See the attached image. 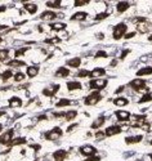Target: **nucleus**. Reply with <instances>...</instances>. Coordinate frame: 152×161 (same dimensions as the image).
Masks as SVG:
<instances>
[{"mask_svg": "<svg viewBox=\"0 0 152 161\" xmlns=\"http://www.w3.org/2000/svg\"><path fill=\"white\" fill-rule=\"evenodd\" d=\"M126 30H128V26L125 23H119L113 27V31H112V36L115 40H120L121 37H124V35L126 34Z\"/></svg>", "mask_w": 152, "mask_h": 161, "instance_id": "f257e3e1", "label": "nucleus"}, {"mask_svg": "<svg viewBox=\"0 0 152 161\" xmlns=\"http://www.w3.org/2000/svg\"><path fill=\"white\" fill-rule=\"evenodd\" d=\"M107 87V80L106 79H95V80H91L89 81V88L94 89V90H102Z\"/></svg>", "mask_w": 152, "mask_h": 161, "instance_id": "f03ea898", "label": "nucleus"}, {"mask_svg": "<svg viewBox=\"0 0 152 161\" xmlns=\"http://www.w3.org/2000/svg\"><path fill=\"white\" fill-rule=\"evenodd\" d=\"M101 99H102L101 93H99V92H94V93L89 94V95L84 99V102H85L86 106H94V104H97V103L99 102Z\"/></svg>", "mask_w": 152, "mask_h": 161, "instance_id": "7ed1b4c3", "label": "nucleus"}, {"mask_svg": "<svg viewBox=\"0 0 152 161\" xmlns=\"http://www.w3.org/2000/svg\"><path fill=\"white\" fill-rule=\"evenodd\" d=\"M129 85H130V88L132 89H134V90L139 92V90H142V89L146 88V81H144V80H142L140 77H138V79L132 80Z\"/></svg>", "mask_w": 152, "mask_h": 161, "instance_id": "20e7f679", "label": "nucleus"}, {"mask_svg": "<svg viewBox=\"0 0 152 161\" xmlns=\"http://www.w3.org/2000/svg\"><path fill=\"white\" fill-rule=\"evenodd\" d=\"M59 137H62V130H61V128H58V126L54 128V129H52L50 132H48L45 135V138L48 141H54V139H57Z\"/></svg>", "mask_w": 152, "mask_h": 161, "instance_id": "39448f33", "label": "nucleus"}, {"mask_svg": "<svg viewBox=\"0 0 152 161\" xmlns=\"http://www.w3.org/2000/svg\"><path fill=\"white\" fill-rule=\"evenodd\" d=\"M13 133H14L13 129H9L8 132L4 133V134L0 137V144H8V143H10V141H12V138H13Z\"/></svg>", "mask_w": 152, "mask_h": 161, "instance_id": "423d86ee", "label": "nucleus"}, {"mask_svg": "<svg viewBox=\"0 0 152 161\" xmlns=\"http://www.w3.org/2000/svg\"><path fill=\"white\" fill-rule=\"evenodd\" d=\"M58 90H59V85L52 84V85H48V88H45L43 90V94L46 95V97H52V95H54Z\"/></svg>", "mask_w": 152, "mask_h": 161, "instance_id": "0eeeda50", "label": "nucleus"}, {"mask_svg": "<svg viewBox=\"0 0 152 161\" xmlns=\"http://www.w3.org/2000/svg\"><path fill=\"white\" fill-rule=\"evenodd\" d=\"M97 152V148L93 146H83L80 147V153L84 156H91Z\"/></svg>", "mask_w": 152, "mask_h": 161, "instance_id": "6e6552de", "label": "nucleus"}, {"mask_svg": "<svg viewBox=\"0 0 152 161\" xmlns=\"http://www.w3.org/2000/svg\"><path fill=\"white\" fill-rule=\"evenodd\" d=\"M121 132V128L120 126H117V125H112V126H108L106 129V134L107 137H112V135H116V134H119V133Z\"/></svg>", "mask_w": 152, "mask_h": 161, "instance_id": "1a4fd4ad", "label": "nucleus"}, {"mask_svg": "<svg viewBox=\"0 0 152 161\" xmlns=\"http://www.w3.org/2000/svg\"><path fill=\"white\" fill-rule=\"evenodd\" d=\"M21 3H23L25 9L27 10V13L34 14V13L37 10V4H35V3H27V1H21Z\"/></svg>", "mask_w": 152, "mask_h": 161, "instance_id": "9d476101", "label": "nucleus"}, {"mask_svg": "<svg viewBox=\"0 0 152 161\" xmlns=\"http://www.w3.org/2000/svg\"><path fill=\"white\" fill-rule=\"evenodd\" d=\"M67 156V151L66 149H58L54 152L53 157H54V161H63Z\"/></svg>", "mask_w": 152, "mask_h": 161, "instance_id": "9b49d317", "label": "nucleus"}, {"mask_svg": "<svg viewBox=\"0 0 152 161\" xmlns=\"http://www.w3.org/2000/svg\"><path fill=\"white\" fill-rule=\"evenodd\" d=\"M115 115H116V117L120 120V121H126V120H129L130 119V114L128 112V111H122V110H120V111H116L115 112Z\"/></svg>", "mask_w": 152, "mask_h": 161, "instance_id": "f8f14e48", "label": "nucleus"}, {"mask_svg": "<svg viewBox=\"0 0 152 161\" xmlns=\"http://www.w3.org/2000/svg\"><path fill=\"white\" fill-rule=\"evenodd\" d=\"M103 75H106V71H105V68H99V67H97V68H94L93 71L89 72V76L90 77H101V76H103Z\"/></svg>", "mask_w": 152, "mask_h": 161, "instance_id": "ddd939ff", "label": "nucleus"}, {"mask_svg": "<svg viewBox=\"0 0 152 161\" xmlns=\"http://www.w3.org/2000/svg\"><path fill=\"white\" fill-rule=\"evenodd\" d=\"M142 139H143L142 135H133V137H126V138H125V142H126L128 144H133V143H139V142H142Z\"/></svg>", "mask_w": 152, "mask_h": 161, "instance_id": "4468645a", "label": "nucleus"}, {"mask_svg": "<svg viewBox=\"0 0 152 161\" xmlns=\"http://www.w3.org/2000/svg\"><path fill=\"white\" fill-rule=\"evenodd\" d=\"M105 121H106V119H105L103 116L95 119V120L91 122V129H98V128H101V126L105 124Z\"/></svg>", "mask_w": 152, "mask_h": 161, "instance_id": "2eb2a0df", "label": "nucleus"}, {"mask_svg": "<svg viewBox=\"0 0 152 161\" xmlns=\"http://www.w3.org/2000/svg\"><path fill=\"white\" fill-rule=\"evenodd\" d=\"M40 18H41V19H44V21H52V19H54V18H57V14H56L54 12H50V10H46V12H44L43 14L40 15Z\"/></svg>", "mask_w": 152, "mask_h": 161, "instance_id": "dca6fc26", "label": "nucleus"}, {"mask_svg": "<svg viewBox=\"0 0 152 161\" xmlns=\"http://www.w3.org/2000/svg\"><path fill=\"white\" fill-rule=\"evenodd\" d=\"M129 7H130V4L128 3V1H120V3H117V12L119 13H124L125 10H128L129 9Z\"/></svg>", "mask_w": 152, "mask_h": 161, "instance_id": "f3484780", "label": "nucleus"}, {"mask_svg": "<svg viewBox=\"0 0 152 161\" xmlns=\"http://www.w3.org/2000/svg\"><path fill=\"white\" fill-rule=\"evenodd\" d=\"M86 17H88L86 12H79V13H75L71 17V21H84Z\"/></svg>", "mask_w": 152, "mask_h": 161, "instance_id": "a211bd4d", "label": "nucleus"}, {"mask_svg": "<svg viewBox=\"0 0 152 161\" xmlns=\"http://www.w3.org/2000/svg\"><path fill=\"white\" fill-rule=\"evenodd\" d=\"M70 75V70L66 68V67H59L57 71H56V76H59V77H66Z\"/></svg>", "mask_w": 152, "mask_h": 161, "instance_id": "6ab92c4d", "label": "nucleus"}, {"mask_svg": "<svg viewBox=\"0 0 152 161\" xmlns=\"http://www.w3.org/2000/svg\"><path fill=\"white\" fill-rule=\"evenodd\" d=\"M138 76H148V75H152V67L148 66V67H143L140 68L139 71L137 72Z\"/></svg>", "mask_w": 152, "mask_h": 161, "instance_id": "aec40b11", "label": "nucleus"}, {"mask_svg": "<svg viewBox=\"0 0 152 161\" xmlns=\"http://www.w3.org/2000/svg\"><path fill=\"white\" fill-rule=\"evenodd\" d=\"M151 23H148L147 21L146 22H143V23H138V30L140 31V32H147V31H150L151 30Z\"/></svg>", "mask_w": 152, "mask_h": 161, "instance_id": "412c9836", "label": "nucleus"}, {"mask_svg": "<svg viewBox=\"0 0 152 161\" xmlns=\"http://www.w3.org/2000/svg\"><path fill=\"white\" fill-rule=\"evenodd\" d=\"M37 73H39V67L37 66H30V67H27V75L30 77H35Z\"/></svg>", "mask_w": 152, "mask_h": 161, "instance_id": "4be33fe9", "label": "nucleus"}, {"mask_svg": "<svg viewBox=\"0 0 152 161\" xmlns=\"http://www.w3.org/2000/svg\"><path fill=\"white\" fill-rule=\"evenodd\" d=\"M9 106L10 107H21L22 106V101L18 97H12L9 99Z\"/></svg>", "mask_w": 152, "mask_h": 161, "instance_id": "5701e85b", "label": "nucleus"}, {"mask_svg": "<svg viewBox=\"0 0 152 161\" xmlns=\"http://www.w3.org/2000/svg\"><path fill=\"white\" fill-rule=\"evenodd\" d=\"M80 63H81V59L79 58V57H75V58L68 59V61H67V65H68L70 67H75V68L80 66Z\"/></svg>", "mask_w": 152, "mask_h": 161, "instance_id": "b1692460", "label": "nucleus"}, {"mask_svg": "<svg viewBox=\"0 0 152 161\" xmlns=\"http://www.w3.org/2000/svg\"><path fill=\"white\" fill-rule=\"evenodd\" d=\"M67 89H68V90L81 89V84H80L79 81H70V83H67Z\"/></svg>", "mask_w": 152, "mask_h": 161, "instance_id": "393cba45", "label": "nucleus"}, {"mask_svg": "<svg viewBox=\"0 0 152 161\" xmlns=\"http://www.w3.org/2000/svg\"><path fill=\"white\" fill-rule=\"evenodd\" d=\"M128 102H129V101H128L126 98H122V97H119V98L113 99V104H115V106H126Z\"/></svg>", "mask_w": 152, "mask_h": 161, "instance_id": "a878e982", "label": "nucleus"}, {"mask_svg": "<svg viewBox=\"0 0 152 161\" xmlns=\"http://www.w3.org/2000/svg\"><path fill=\"white\" fill-rule=\"evenodd\" d=\"M71 104V101L70 99H67V98H62V99H59L58 102H57V107H66V106H70Z\"/></svg>", "mask_w": 152, "mask_h": 161, "instance_id": "bb28decb", "label": "nucleus"}, {"mask_svg": "<svg viewBox=\"0 0 152 161\" xmlns=\"http://www.w3.org/2000/svg\"><path fill=\"white\" fill-rule=\"evenodd\" d=\"M50 29L52 30H63L66 29V23H63V22H58V23H52L50 25Z\"/></svg>", "mask_w": 152, "mask_h": 161, "instance_id": "cd10ccee", "label": "nucleus"}, {"mask_svg": "<svg viewBox=\"0 0 152 161\" xmlns=\"http://www.w3.org/2000/svg\"><path fill=\"white\" fill-rule=\"evenodd\" d=\"M23 143H26V139L25 138H17V139H13V141H10V146H18V144H23Z\"/></svg>", "mask_w": 152, "mask_h": 161, "instance_id": "c85d7f7f", "label": "nucleus"}, {"mask_svg": "<svg viewBox=\"0 0 152 161\" xmlns=\"http://www.w3.org/2000/svg\"><path fill=\"white\" fill-rule=\"evenodd\" d=\"M64 116H66L67 120H74V119L77 116V111H68V112L64 114Z\"/></svg>", "mask_w": 152, "mask_h": 161, "instance_id": "c756f323", "label": "nucleus"}, {"mask_svg": "<svg viewBox=\"0 0 152 161\" xmlns=\"http://www.w3.org/2000/svg\"><path fill=\"white\" fill-rule=\"evenodd\" d=\"M27 50H29V48H21V49H17L14 52V56L15 57H21V56H23L25 53H27Z\"/></svg>", "mask_w": 152, "mask_h": 161, "instance_id": "7c9ffc66", "label": "nucleus"}, {"mask_svg": "<svg viewBox=\"0 0 152 161\" xmlns=\"http://www.w3.org/2000/svg\"><path fill=\"white\" fill-rule=\"evenodd\" d=\"M45 4L49 8H59L61 7V1H46Z\"/></svg>", "mask_w": 152, "mask_h": 161, "instance_id": "2f4dec72", "label": "nucleus"}, {"mask_svg": "<svg viewBox=\"0 0 152 161\" xmlns=\"http://www.w3.org/2000/svg\"><path fill=\"white\" fill-rule=\"evenodd\" d=\"M8 65H9L10 67H21V66L25 65V62H22V61H10Z\"/></svg>", "mask_w": 152, "mask_h": 161, "instance_id": "473e14b6", "label": "nucleus"}, {"mask_svg": "<svg viewBox=\"0 0 152 161\" xmlns=\"http://www.w3.org/2000/svg\"><path fill=\"white\" fill-rule=\"evenodd\" d=\"M150 101H152V94L151 93H147V94H144V95L140 98V101H139V102L144 103V102H150Z\"/></svg>", "mask_w": 152, "mask_h": 161, "instance_id": "72a5a7b5", "label": "nucleus"}, {"mask_svg": "<svg viewBox=\"0 0 152 161\" xmlns=\"http://www.w3.org/2000/svg\"><path fill=\"white\" fill-rule=\"evenodd\" d=\"M8 53H9L8 49H1L0 50V61H5L8 58Z\"/></svg>", "mask_w": 152, "mask_h": 161, "instance_id": "f704fd0d", "label": "nucleus"}, {"mask_svg": "<svg viewBox=\"0 0 152 161\" xmlns=\"http://www.w3.org/2000/svg\"><path fill=\"white\" fill-rule=\"evenodd\" d=\"M12 75H13V73H12L10 70L4 71V72L1 73V79H3V80H8V79H10V77H12Z\"/></svg>", "mask_w": 152, "mask_h": 161, "instance_id": "c9c22d12", "label": "nucleus"}, {"mask_svg": "<svg viewBox=\"0 0 152 161\" xmlns=\"http://www.w3.org/2000/svg\"><path fill=\"white\" fill-rule=\"evenodd\" d=\"M45 41L48 43V44L57 45V44H59V43H61V39H58V37H53V39H46Z\"/></svg>", "mask_w": 152, "mask_h": 161, "instance_id": "e433bc0d", "label": "nucleus"}, {"mask_svg": "<svg viewBox=\"0 0 152 161\" xmlns=\"http://www.w3.org/2000/svg\"><path fill=\"white\" fill-rule=\"evenodd\" d=\"M76 76H77V77H86V76H89V71H86V70H80V71H77Z\"/></svg>", "mask_w": 152, "mask_h": 161, "instance_id": "4c0bfd02", "label": "nucleus"}, {"mask_svg": "<svg viewBox=\"0 0 152 161\" xmlns=\"http://www.w3.org/2000/svg\"><path fill=\"white\" fill-rule=\"evenodd\" d=\"M14 80L15 81H22V80H25V73L22 72H18L14 75Z\"/></svg>", "mask_w": 152, "mask_h": 161, "instance_id": "58836bf2", "label": "nucleus"}, {"mask_svg": "<svg viewBox=\"0 0 152 161\" xmlns=\"http://www.w3.org/2000/svg\"><path fill=\"white\" fill-rule=\"evenodd\" d=\"M89 0H76L75 1V7H83L85 4H88Z\"/></svg>", "mask_w": 152, "mask_h": 161, "instance_id": "ea45409f", "label": "nucleus"}, {"mask_svg": "<svg viewBox=\"0 0 152 161\" xmlns=\"http://www.w3.org/2000/svg\"><path fill=\"white\" fill-rule=\"evenodd\" d=\"M107 17H108V13H101V14L95 15V19H97V21H102V19H105Z\"/></svg>", "mask_w": 152, "mask_h": 161, "instance_id": "a19ab883", "label": "nucleus"}, {"mask_svg": "<svg viewBox=\"0 0 152 161\" xmlns=\"http://www.w3.org/2000/svg\"><path fill=\"white\" fill-rule=\"evenodd\" d=\"M99 57H103V58H106V57H107V53H106V52H103V50H99V52H97V54H95V58H99Z\"/></svg>", "mask_w": 152, "mask_h": 161, "instance_id": "79ce46f5", "label": "nucleus"}, {"mask_svg": "<svg viewBox=\"0 0 152 161\" xmlns=\"http://www.w3.org/2000/svg\"><path fill=\"white\" fill-rule=\"evenodd\" d=\"M99 160H101V157H99V156H89L85 161H99Z\"/></svg>", "mask_w": 152, "mask_h": 161, "instance_id": "37998d69", "label": "nucleus"}, {"mask_svg": "<svg viewBox=\"0 0 152 161\" xmlns=\"http://www.w3.org/2000/svg\"><path fill=\"white\" fill-rule=\"evenodd\" d=\"M134 36H135V32H129V34H125L124 35L125 39H130V37H134Z\"/></svg>", "mask_w": 152, "mask_h": 161, "instance_id": "c03bdc74", "label": "nucleus"}, {"mask_svg": "<svg viewBox=\"0 0 152 161\" xmlns=\"http://www.w3.org/2000/svg\"><path fill=\"white\" fill-rule=\"evenodd\" d=\"M129 53H130V50H129V49H125V50L122 52V54H121V57H120V58L124 59L125 57H126V56H128V54H129Z\"/></svg>", "mask_w": 152, "mask_h": 161, "instance_id": "a18cd8bd", "label": "nucleus"}, {"mask_svg": "<svg viewBox=\"0 0 152 161\" xmlns=\"http://www.w3.org/2000/svg\"><path fill=\"white\" fill-rule=\"evenodd\" d=\"M103 135H105V133H102V132H97L95 133V137H97L98 139H102V138H103Z\"/></svg>", "mask_w": 152, "mask_h": 161, "instance_id": "49530a36", "label": "nucleus"}, {"mask_svg": "<svg viewBox=\"0 0 152 161\" xmlns=\"http://www.w3.org/2000/svg\"><path fill=\"white\" fill-rule=\"evenodd\" d=\"M77 126H79L77 124H74V125H71V126H70V128L67 129V132H68V133H70V132H72V130H74V129H76Z\"/></svg>", "mask_w": 152, "mask_h": 161, "instance_id": "de8ad7c7", "label": "nucleus"}, {"mask_svg": "<svg viewBox=\"0 0 152 161\" xmlns=\"http://www.w3.org/2000/svg\"><path fill=\"white\" fill-rule=\"evenodd\" d=\"M32 148H34V149H40V144H32Z\"/></svg>", "mask_w": 152, "mask_h": 161, "instance_id": "09e8293b", "label": "nucleus"}, {"mask_svg": "<svg viewBox=\"0 0 152 161\" xmlns=\"http://www.w3.org/2000/svg\"><path fill=\"white\" fill-rule=\"evenodd\" d=\"M5 9H7V7H5V5H1V7H0V13H1V12H5Z\"/></svg>", "mask_w": 152, "mask_h": 161, "instance_id": "8fccbe9b", "label": "nucleus"}, {"mask_svg": "<svg viewBox=\"0 0 152 161\" xmlns=\"http://www.w3.org/2000/svg\"><path fill=\"white\" fill-rule=\"evenodd\" d=\"M148 40H150V41H152V35H151V36H148Z\"/></svg>", "mask_w": 152, "mask_h": 161, "instance_id": "3c124183", "label": "nucleus"}, {"mask_svg": "<svg viewBox=\"0 0 152 161\" xmlns=\"http://www.w3.org/2000/svg\"><path fill=\"white\" fill-rule=\"evenodd\" d=\"M150 159H151V161H152V153H151V155H150Z\"/></svg>", "mask_w": 152, "mask_h": 161, "instance_id": "603ef678", "label": "nucleus"}, {"mask_svg": "<svg viewBox=\"0 0 152 161\" xmlns=\"http://www.w3.org/2000/svg\"><path fill=\"white\" fill-rule=\"evenodd\" d=\"M1 129H3V126H1V125H0V132H1Z\"/></svg>", "mask_w": 152, "mask_h": 161, "instance_id": "864d4df0", "label": "nucleus"}, {"mask_svg": "<svg viewBox=\"0 0 152 161\" xmlns=\"http://www.w3.org/2000/svg\"><path fill=\"white\" fill-rule=\"evenodd\" d=\"M0 43H1V37H0Z\"/></svg>", "mask_w": 152, "mask_h": 161, "instance_id": "5fc2aeb1", "label": "nucleus"}, {"mask_svg": "<svg viewBox=\"0 0 152 161\" xmlns=\"http://www.w3.org/2000/svg\"><path fill=\"white\" fill-rule=\"evenodd\" d=\"M151 144H152V141H151Z\"/></svg>", "mask_w": 152, "mask_h": 161, "instance_id": "6e6d98bb", "label": "nucleus"}, {"mask_svg": "<svg viewBox=\"0 0 152 161\" xmlns=\"http://www.w3.org/2000/svg\"><path fill=\"white\" fill-rule=\"evenodd\" d=\"M138 161H140V160H138Z\"/></svg>", "mask_w": 152, "mask_h": 161, "instance_id": "4d7b16f0", "label": "nucleus"}]
</instances>
